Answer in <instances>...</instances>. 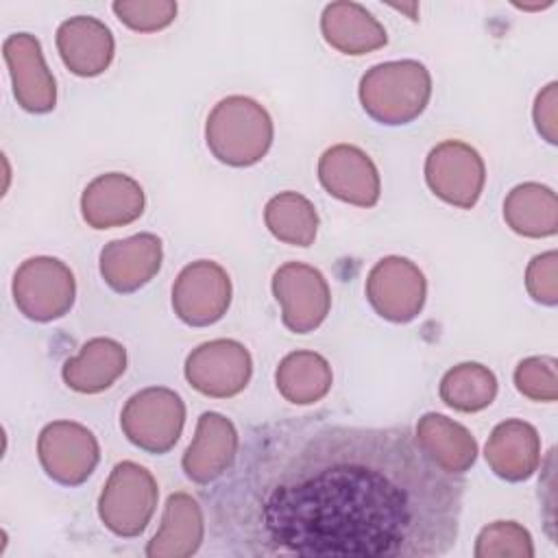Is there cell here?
<instances>
[{
	"instance_id": "cell-6",
	"label": "cell",
	"mask_w": 558,
	"mask_h": 558,
	"mask_svg": "<svg viewBox=\"0 0 558 558\" xmlns=\"http://www.w3.org/2000/svg\"><path fill=\"white\" fill-rule=\"evenodd\" d=\"M11 292L15 307L28 320L50 323L72 310L76 299V279L65 262L37 255L17 266Z\"/></svg>"
},
{
	"instance_id": "cell-28",
	"label": "cell",
	"mask_w": 558,
	"mask_h": 558,
	"mask_svg": "<svg viewBox=\"0 0 558 558\" xmlns=\"http://www.w3.org/2000/svg\"><path fill=\"white\" fill-rule=\"evenodd\" d=\"M475 558H532V534L517 521H495L480 530L475 538Z\"/></svg>"
},
{
	"instance_id": "cell-29",
	"label": "cell",
	"mask_w": 558,
	"mask_h": 558,
	"mask_svg": "<svg viewBox=\"0 0 558 558\" xmlns=\"http://www.w3.org/2000/svg\"><path fill=\"white\" fill-rule=\"evenodd\" d=\"M556 357L551 355H532L517 364L514 386L530 401L554 403L558 399V377H556Z\"/></svg>"
},
{
	"instance_id": "cell-7",
	"label": "cell",
	"mask_w": 558,
	"mask_h": 558,
	"mask_svg": "<svg viewBox=\"0 0 558 558\" xmlns=\"http://www.w3.org/2000/svg\"><path fill=\"white\" fill-rule=\"evenodd\" d=\"M425 183L440 201L458 209H471L484 192V159L471 144L445 140L425 157Z\"/></svg>"
},
{
	"instance_id": "cell-5",
	"label": "cell",
	"mask_w": 558,
	"mask_h": 558,
	"mask_svg": "<svg viewBox=\"0 0 558 558\" xmlns=\"http://www.w3.org/2000/svg\"><path fill=\"white\" fill-rule=\"evenodd\" d=\"M185 425L183 399L163 386L131 395L120 412V429L131 445L146 453H168Z\"/></svg>"
},
{
	"instance_id": "cell-13",
	"label": "cell",
	"mask_w": 558,
	"mask_h": 558,
	"mask_svg": "<svg viewBox=\"0 0 558 558\" xmlns=\"http://www.w3.org/2000/svg\"><path fill=\"white\" fill-rule=\"evenodd\" d=\"M13 96L28 113H48L57 105V83L46 65L41 44L31 33H13L2 44Z\"/></svg>"
},
{
	"instance_id": "cell-26",
	"label": "cell",
	"mask_w": 558,
	"mask_h": 558,
	"mask_svg": "<svg viewBox=\"0 0 558 558\" xmlns=\"http://www.w3.org/2000/svg\"><path fill=\"white\" fill-rule=\"evenodd\" d=\"M438 395L451 410L473 414L486 410L495 401L497 377L480 362H460L442 375Z\"/></svg>"
},
{
	"instance_id": "cell-23",
	"label": "cell",
	"mask_w": 558,
	"mask_h": 558,
	"mask_svg": "<svg viewBox=\"0 0 558 558\" xmlns=\"http://www.w3.org/2000/svg\"><path fill=\"white\" fill-rule=\"evenodd\" d=\"M126 371V349L113 338L87 340L74 357L61 366V377L68 388L81 395H98L111 388Z\"/></svg>"
},
{
	"instance_id": "cell-32",
	"label": "cell",
	"mask_w": 558,
	"mask_h": 558,
	"mask_svg": "<svg viewBox=\"0 0 558 558\" xmlns=\"http://www.w3.org/2000/svg\"><path fill=\"white\" fill-rule=\"evenodd\" d=\"M532 118L538 135L549 144H558V83L556 81L547 83L536 94Z\"/></svg>"
},
{
	"instance_id": "cell-21",
	"label": "cell",
	"mask_w": 558,
	"mask_h": 558,
	"mask_svg": "<svg viewBox=\"0 0 558 558\" xmlns=\"http://www.w3.org/2000/svg\"><path fill=\"white\" fill-rule=\"evenodd\" d=\"M320 33L333 50L351 57H362L388 44L381 22L366 7L351 0L329 2L323 9Z\"/></svg>"
},
{
	"instance_id": "cell-15",
	"label": "cell",
	"mask_w": 558,
	"mask_h": 558,
	"mask_svg": "<svg viewBox=\"0 0 558 558\" xmlns=\"http://www.w3.org/2000/svg\"><path fill=\"white\" fill-rule=\"evenodd\" d=\"M240 451L235 425L220 412H203L196 421L194 438L187 445L181 469L194 484L218 482L233 466Z\"/></svg>"
},
{
	"instance_id": "cell-2",
	"label": "cell",
	"mask_w": 558,
	"mask_h": 558,
	"mask_svg": "<svg viewBox=\"0 0 558 558\" xmlns=\"http://www.w3.org/2000/svg\"><path fill=\"white\" fill-rule=\"evenodd\" d=\"M275 137L272 118L248 96H227L214 105L205 122L209 153L227 166L248 168L266 157Z\"/></svg>"
},
{
	"instance_id": "cell-9",
	"label": "cell",
	"mask_w": 558,
	"mask_h": 558,
	"mask_svg": "<svg viewBox=\"0 0 558 558\" xmlns=\"http://www.w3.org/2000/svg\"><path fill=\"white\" fill-rule=\"evenodd\" d=\"M272 294L281 305V323L292 333H310L331 310L325 275L303 262H286L272 275Z\"/></svg>"
},
{
	"instance_id": "cell-1",
	"label": "cell",
	"mask_w": 558,
	"mask_h": 558,
	"mask_svg": "<svg viewBox=\"0 0 558 558\" xmlns=\"http://www.w3.org/2000/svg\"><path fill=\"white\" fill-rule=\"evenodd\" d=\"M205 499L235 556L436 558L458 541L464 480L408 427L299 416L253 427Z\"/></svg>"
},
{
	"instance_id": "cell-8",
	"label": "cell",
	"mask_w": 558,
	"mask_h": 558,
	"mask_svg": "<svg viewBox=\"0 0 558 558\" xmlns=\"http://www.w3.org/2000/svg\"><path fill=\"white\" fill-rule=\"evenodd\" d=\"M364 292L371 307L384 320L410 323L423 312L427 281L412 259L388 255L368 270Z\"/></svg>"
},
{
	"instance_id": "cell-16",
	"label": "cell",
	"mask_w": 558,
	"mask_h": 558,
	"mask_svg": "<svg viewBox=\"0 0 558 558\" xmlns=\"http://www.w3.org/2000/svg\"><path fill=\"white\" fill-rule=\"evenodd\" d=\"M163 244L155 233H135L102 246L98 268L105 283L118 294L144 288L161 268Z\"/></svg>"
},
{
	"instance_id": "cell-22",
	"label": "cell",
	"mask_w": 558,
	"mask_h": 558,
	"mask_svg": "<svg viewBox=\"0 0 558 558\" xmlns=\"http://www.w3.org/2000/svg\"><path fill=\"white\" fill-rule=\"evenodd\" d=\"M414 440L421 451L449 475L466 473L477 460L475 436L464 425L438 412H427L418 418Z\"/></svg>"
},
{
	"instance_id": "cell-31",
	"label": "cell",
	"mask_w": 558,
	"mask_h": 558,
	"mask_svg": "<svg viewBox=\"0 0 558 558\" xmlns=\"http://www.w3.org/2000/svg\"><path fill=\"white\" fill-rule=\"evenodd\" d=\"M525 290L527 294L547 307L558 303V253L545 251L534 255L525 268Z\"/></svg>"
},
{
	"instance_id": "cell-10",
	"label": "cell",
	"mask_w": 558,
	"mask_h": 558,
	"mask_svg": "<svg viewBox=\"0 0 558 558\" xmlns=\"http://www.w3.org/2000/svg\"><path fill=\"white\" fill-rule=\"evenodd\" d=\"M187 384L205 397L229 399L240 395L253 375L248 349L231 338H216L198 344L185 357Z\"/></svg>"
},
{
	"instance_id": "cell-11",
	"label": "cell",
	"mask_w": 558,
	"mask_h": 558,
	"mask_svg": "<svg viewBox=\"0 0 558 558\" xmlns=\"http://www.w3.org/2000/svg\"><path fill=\"white\" fill-rule=\"evenodd\" d=\"M44 473L61 486H81L100 460L96 436L76 421H52L37 436Z\"/></svg>"
},
{
	"instance_id": "cell-20",
	"label": "cell",
	"mask_w": 558,
	"mask_h": 558,
	"mask_svg": "<svg viewBox=\"0 0 558 558\" xmlns=\"http://www.w3.org/2000/svg\"><path fill=\"white\" fill-rule=\"evenodd\" d=\"M205 541V517L201 504L179 490L166 499L159 530L146 545L148 558H190Z\"/></svg>"
},
{
	"instance_id": "cell-18",
	"label": "cell",
	"mask_w": 558,
	"mask_h": 558,
	"mask_svg": "<svg viewBox=\"0 0 558 558\" xmlns=\"http://www.w3.org/2000/svg\"><path fill=\"white\" fill-rule=\"evenodd\" d=\"M54 41L63 65L76 76H98L113 61V35L98 17L74 15L63 20L57 28Z\"/></svg>"
},
{
	"instance_id": "cell-12",
	"label": "cell",
	"mask_w": 558,
	"mask_h": 558,
	"mask_svg": "<svg viewBox=\"0 0 558 558\" xmlns=\"http://www.w3.org/2000/svg\"><path fill=\"white\" fill-rule=\"evenodd\" d=\"M231 305V279L211 259H196L177 275L172 286V310L190 327L218 323Z\"/></svg>"
},
{
	"instance_id": "cell-4",
	"label": "cell",
	"mask_w": 558,
	"mask_h": 558,
	"mask_svg": "<svg viewBox=\"0 0 558 558\" xmlns=\"http://www.w3.org/2000/svg\"><path fill=\"white\" fill-rule=\"evenodd\" d=\"M157 499L159 486L153 473L133 460H122L111 469L100 490L98 517L116 536L135 538L148 527Z\"/></svg>"
},
{
	"instance_id": "cell-30",
	"label": "cell",
	"mask_w": 558,
	"mask_h": 558,
	"mask_svg": "<svg viewBox=\"0 0 558 558\" xmlns=\"http://www.w3.org/2000/svg\"><path fill=\"white\" fill-rule=\"evenodd\" d=\"M111 9L135 33H157L177 17V2L172 0H116Z\"/></svg>"
},
{
	"instance_id": "cell-24",
	"label": "cell",
	"mask_w": 558,
	"mask_h": 558,
	"mask_svg": "<svg viewBox=\"0 0 558 558\" xmlns=\"http://www.w3.org/2000/svg\"><path fill=\"white\" fill-rule=\"evenodd\" d=\"M506 225L523 238H549L558 231V198L543 183L525 181L504 198Z\"/></svg>"
},
{
	"instance_id": "cell-19",
	"label": "cell",
	"mask_w": 558,
	"mask_h": 558,
	"mask_svg": "<svg viewBox=\"0 0 558 558\" xmlns=\"http://www.w3.org/2000/svg\"><path fill=\"white\" fill-rule=\"evenodd\" d=\"M484 458L490 471L506 482H523L541 466V436L521 418L497 423L486 440Z\"/></svg>"
},
{
	"instance_id": "cell-17",
	"label": "cell",
	"mask_w": 558,
	"mask_h": 558,
	"mask_svg": "<svg viewBox=\"0 0 558 558\" xmlns=\"http://www.w3.org/2000/svg\"><path fill=\"white\" fill-rule=\"evenodd\" d=\"M142 185L122 172L92 179L81 194V214L92 229H116L135 222L144 214Z\"/></svg>"
},
{
	"instance_id": "cell-14",
	"label": "cell",
	"mask_w": 558,
	"mask_h": 558,
	"mask_svg": "<svg viewBox=\"0 0 558 558\" xmlns=\"http://www.w3.org/2000/svg\"><path fill=\"white\" fill-rule=\"evenodd\" d=\"M318 181L327 194L355 207H373L381 194L377 166L353 144H333L320 155Z\"/></svg>"
},
{
	"instance_id": "cell-25",
	"label": "cell",
	"mask_w": 558,
	"mask_h": 558,
	"mask_svg": "<svg viewBox=\"0 0 558 558\" xmlns=\"http://www.w3.org/2000/svg\"><path fill=\"white\" fill-rule=\"evenodd\" d=\"M275 384L286 401L294 405H312L327 397L333 384V373L320 353L292 351L279 362Z\"/></svg>"
},
{
	"instance_id": "cell-3",
	"label": "cell",
	"mask_w": 558,
	"mask_h": 558,
	"mask_svg": "<svg viewBox=\"0 0 558 558\" xmlns=\"http://www.w3.org/2000/svg\"><path fill=\"white\" fill-rule=\"evenodd\" d=\"M357 96L362 109L375 122L386 126L410 124L432 98V74L416 59L384 61L362 74Z\"/></svg>"
},
{
	"instance_id": "cell-27",
	"label": "cell",
	"mask_w": 558,
	"mask_h": 558,
	"mask_svg": "<svg viewBox=\"0 0 558 558\" xmlns=\"http://www.w3.org/2000/svg\"><path fill=\"white\" fill-rule=\"evenodd\" d=\"M268 231L283 244L312 246L318 233V214L310 198L299 192H279L264 207Z\"/></svg>"
}]
</instances>
